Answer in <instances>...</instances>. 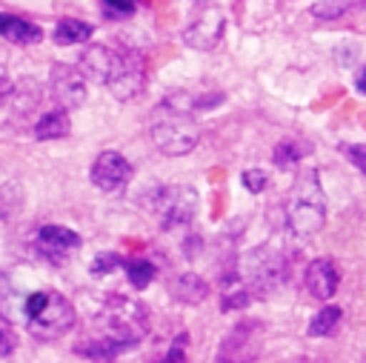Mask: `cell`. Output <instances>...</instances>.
<instances>
[{
	"mask_svg": "<svg viewBox=\"0 0 366 363\" xmlns=\"http://www.w3.org/2000/svg\"><path fill=\"white\" fill-rule=\"evenodd\" d=\"M200 123L194 117V97L192 94H169L149 111V137L154 149L169 157L189 154L200 143Z\"/></svg>",
	"mask_w": 366,
	"mask_h": 363,
	"instance_id": "1",
	"label": "cell"
},
{
	"mask_svg": "<svg viewBox=\"0 0 366 363\" xmlns=\"http://www.w3.org/2000/svg\"><path fill=\"white\" fill-rule=\"evenodd\" d=\"M97 326H100L97 340H106L117 352H126L149 334V312L134 297L112 294V297H106V303L97 314Z\"/></svg>",
	"mask_w": 366,
	"mask_h": 363,
	"instance_id": "2",
	"label": "cell"
},
{
	"mask_svg": "<svg viewBox=\"0 0 366 363\" xmlns=\"http://www.w3.org/2000/svg\"><path fill=\"white\" fill-rule=\"evenodd\" d=\"M26 329L37 340H57L74 326V306L54 289H40L26 297Z\"/></svg>",
	"mask_w": 366,
	"mask_h": 363,
	"instance_id": "3",
	"label": "cell"
},
{
	"mask_svg": "<svg viewBox=\"0 0 366 363\" xmlns=\"http://www.w3.org/2000/svg\"><path fill=\"white\" fill-rule=\"evenodd\" d=\"M326 220V203L323 192L315 180V171H306L295 186L286 200V223L297 237H312L315 232L323 229Z\"/></svg>",
	"mask_w": 366,
	"mask_h": 363,
	"instance_id": "4",
	"label": "cell"
},
{
	"mask_svg": "<svg viewBox=\"0 0 366 363\" xmlns=\"http://www.w3.org/2000/svg\"><path fill=\"white\" fill-rule=\"evenodd\" d=\"M197 203H200V197L192 186H183V183L160 186L154 194V217L163 229L186 226L197 214Z\"/></svg>",
	"mask_w": 366,
	"mask_h": 363,
	"instance_id": "5",
	"label": "cell"
},
{
	"mask_svg": "<svg viewBox=\"0 0 366 363\" xmlns=\"http://www.w3.org/2000/svg\"><path fill=\"white\" fill-rule=\"evenodd\" d=\"M263 346V323L240 320L220 343L214 363H252Z\"/></svg>",
	"mask_w": 366,
	"mask_h": 363,
	"instance_id": "6",
	"label": "cell"
},
{
	"mask_svg": "<svg viewBox=\"0 0 366 363\" xmlns=\"http://www.w3.org/2000/svg\"><path fill=\"white\" fill-rule=\"evenodd\" d=\"M109 91L117 97V100H132L143 91L146 86V66H143V57L132 49H117L114 54V66H112V74L106 80Z\"/></svg>",
	"mask_w": 366,
	"mask_h": 363,
	"instance_id": "7",
	"label": "cell"
},
{
	"mask_svg": "<svg viewBox=\"0 0 366 363\" xmlns=\"http://www.w3.org/2000/svg\"><path fill=\"white\" fill-rule=\"evenodd\" d=\"M49 86H51V94H54L57 106L66 109V111L83 106V100H86V77L77 66L54 63L51 74H49Z\"/></svg>",
	"mask_w": 366,
	"mask_h": 363,
	"instance_id": "8",
	"label": "cell"
},
{
	"mask_svg": "<svg viewBox=\"0 0 366 363\" xmlns=\"http://www.w3.org/2000/svg\"><path fill=\"white\" fill-rule=\"evenodd\" d=\"M92 183L100 192H120L129 180H132V163L120 154V151H100L89 169Z\"/></svg>",
	"mask_w": 366,
	"mask_h": 363,
	"instance_id": "9",
	"label": "cell"
},
{
	"mask_svg": "<svg viewBox=\"0 0 366 363\" xmlns=\"http://www.w3.org/2000/svg\"><path fill=\"white\" fill-rule=\"evenodd\" d=\"M223 26H226L223 11H220L217 6H206V9L186 26L183 40H186L189 46H194V49H212V46L223 37Z\"/></svg>",
	"mask_w": 366,
	"mask_h": 363,
	"instance_id": "10",
	"label": "cell"
},
{
	"mask_svg": "<svg viewBox=\"0 0 366 363\" xmlns=\"http://www.w3.org/2000/svg\"><path fill=\"white\" fill-rule=\"evenodd\" d=\"M303 283H306L312 297L329 300L337 292V286H340V272H337V266L329 257H315L306 266V272H303Z\"/></svg>",
	"mask_w": 366,
	"mask_h": 363,
	"instance_id": "11",
	"label": "cell"
},
{
	"mask_svg": "<svg viewBox=\"0 0 366 363\" xmlns=\"http://www.w3.org/2000/svg\"><path fill=\"white\" fill-rule=\"evenodd\" d=\"M37 246H40L43 254H49V257L57 260V257H66L69 252H74V249L80 246V234L71 232L69 226L46 223V226H40V232H37Z\"/></svg>",
	"mask_w": 366,
	"mask_h": 363,
	"instance_id": "12",
	"label": "cell"
},
{
	"mask_svg": "<svg viewBox=\"0 0 366 363\" xmlns=\"http://www.w3.org/2000/svg\"><path fill=\"white\" fill-rule=\"evenodd\" d=\"M114 54L117 49L112 46H103V43H94L89 46L83 54H80V71L86 80H94V83H106L109 74H112V66H114Z\"/></svg>",
	"mask_w": 366,
	"mask_h": 363,
	"instance_id": "13",
	"label": "cell"
},
{
	"mask_svg": "<svg viewBox=\"0 0 366 363\" xmlns=\"http://www.w3.org/2000/svg\"><path fill=\"white\" fill-rule=\"evenodd\" d=\"M0 37H6L11 43H20V46H31V43L43 40V29L29 23V20H23V17L0 14Z\"/></svg>",
	"mask_w": 366,
	"mask_h": 363,
	"instance_id": "14",
	"label": "cell"
},
{
	"mask_svg": "<svg viewBox=\"0 0 366 363\" xmlns=\"http://www.w3.org/2000/svg\"><path fill=\"white\" fill-rule=\"evenodd\" d=\"M209 286L200 274L194 272H183V274H174L172 283H169V294L177 300V303H200L206 297Z\"/></svg>",
	"mask_w": 366,
	"mask_h": 363,
	"instance_id": "15",
	"label": "cell"
},
{
	"mask_svg": "<svg viewBox=\"0 0 366 363\" xmlns=\"http://www.w3.org/2000/svg\"><path fill=\"white\" fill-rule=\"evenodd\" d=\"M71 131V120H69V111L66 109H51L46 111L37 123H34V137L37 140H60Z\"/></svg>",
	"mask_w": 366,
	"mask_h": 363,
	"instance_id": "16",
	"label": "cell"
},
{
	"mask_svg": "<svg viewBox=\"0 0 366 363\" xmlns=\"http://www.w3.org/2000/svg\"><path fill=\"white\" fill-rule=\"evenodd\" d=\"M92 37V26L74 17H66L54 26V43L60 46H74V43H86Z\"/></svg>",
	"mask_w": 366,
	"mask_h": 363,
	"instance_id": "17",
	"label": "cell"
},
{
	"mask_svg": "<svg viewBox=\"0 0 366 363\" xmlns=\"http://www.w3.org/2000/svg\"><path fill=\"white\" fill-rule=\"evenodd\" d=\"M340 317H343V309H340V306H323V309L309 320V334H312V337H326V334H332V332L337 329Z\"/></svg>",
	"mask_w": 366,
	"mask_h": 363,
	"instance_id": "18",
	"label": "cell"
},
{
	"mask_svg": "<svg viewBox=\"0 0 366 363\" xmlns=\"http://www.w3.org/2000/svg\"><path fill=\"white\" fill-rule=\"evenodd\" d=\"M355 6H357V0H317V3H312L309 14L317 20H337L346 11H352Z\"/></svg>",
	"mask_w": 366,
	"mask_h": 363,
	"instance_id": "19",
	"label": "cell"
},
{
	"mask_svg": "<svg viewBox=\"0 0 366 363\" xmlns=\"http://www.w3.org/2000/svg\"><path fill=\"white\" fill-rule=\"evenodd\" d=\"M126 274H129V283L134 289H146L154 280V266L149 260H143V257H134V260L126 263Z\"/></svg>",
	"mask_w": 366,
	"mask_h": 363,
	"instance_id": "20",
	"label": "cell"
},
{
	"mask_svg": "<svg viewBox=\"0 0 366 363\" xmlns=\"http://www.w3.org/2000/svg\"><path fill=\"white\" fill-rule=\"evenodd\" d=\"M280 169H289V166H297V160H300V146L295 143V140H280L277 146H274V157H272Z\"/></svg>",
	"mask_w": 366,
	"mask_h": 363,
	"instance_id": "21",
	"label": "cell"
},
{
	"mask_svg": "<svg viewBox=\"0 0 366 363\" xmlns=\"http://www.w3.org/2000/svg\"><path fill=\"white\" fill-rule=\"evenodd\" d=\"M117 266H123V257L120 254H114V252H100L94 260H92V274H109V272H114Z\"/></svg>",
	"mask_w": 366,
	"mask_h": 363,
	"instance_id": "22",
	"label": "cell"
},
{
	"mask_svg": "<svg viewBox=\"0 0 366 363\" xmlns=\"http://www.w3.org/2000/svg\"><path fill=\"white\" fill-rule=\"evenodd\" d=\"M106 17H129L134 11V0H100Z\"/></svg>",
	"mask_w": 366,
	"mask_h": 363,
	"instance_id": "23",
	"label": "cell"
},
{
	"mask_svg": "<svg viewBox=\"0 0 366 363\" xmlns=\"http://www.w3.org/2000/svg\"><path fill=\"white\" fill-rule=\"evenodd\" d=\"M340 151L349 157L352 166H357L366 174V146L363 143H340Z\"/></svg>",
	"mask_w": 366,
	"mask_h": 363,
	"instance_id": "24",
	"label": "cell"
},
{
	"mask_svg": "<svg viewBox=\"0 0 366 363\" xmlns=\"http://www.w3.org/2000/svg\"><path fill=\"white\" fill-rule=\"evenodd\" d=\"M243 186H246L252 194H257V192H263V189L269 186V177H266V171H260V169H249V171H243Z\"/></svg>",
	"mask_w": 366,
	"mask_h": 363,
	"instance_id": "25",
	"label": "cell"
},
{
	"mask_svg": "<svg viewBox=\"0 0 366 363\" xmlns=\"http://www.w3.org/2000/svg\"><path fill=\"white\" fill-rule=\"evenodd\" d=\"M160 363H186V334H177Z\"/></svg>",
	"mask_w": 366,
	"mask_h": 363,
	"instance_id": "26",
	"label": "cell"
},
{
	"mask_svg": "<svg viewBox=\"0 0 366 363\" xmlns=\"http://www.w3.org/2000/svg\"><path fill=\"white\" fill-rule=\"evenodd\" d=\"M14 352V332H11V326L0 317V357H6V354H11Z\"/></svg>",
	"mask_w": 366,
	"mask_h": 363,
	"instance_id": "27",
	"label": "cell"
},
{
	"mask_svg": "<svg viewBox=\"0 0 366 363\" xmlns=\"http://www.w3.org/2000/svg\"><path fill=\"white\" fill-rule=\"evenodd\" d=\"M249 300H252L249 292H232V294L223 297L220 309H223V312H229V309H243V306H249Z\"/></svg>",
	"mask_w": 366,
	"mask_h": 363,
	"instance_id": "28",
	"label": "cell"
},
{
	"mask_svg": "<svg viewBox=\"0 0 366 363\" xmlns=\"http://www.w3.org/2000/svg\"><path fill=\"white\" fill-rule=\"evenodd\" d=\"M355 89H357L360 94H366V66L357 69V74H355Z\"/></svg>",
	"mask_w": 366,
	"mask_h": 363,
	"instance_id": "29",
	"label": "cell"
},
{
	"mask_svg": "<svg viewBox=\"0 0 366 363\" xmlns=\"http://www.w3.org/2000/svg\"><path fill=\"white\" fill-rule=\"evenodd\" d=\"M363 363H366V360H363Z\"/></svg>",
	"mask_w": 366,
	"mask_h": 363,
	"instance_id": "30",
	"label": "cell"
}]
</instances>
